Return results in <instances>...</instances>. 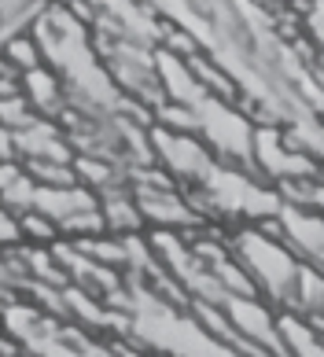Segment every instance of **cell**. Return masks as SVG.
Wrapping results in <instances>:
<instances>
[{
  "label": "cell",
  "mask_w": 324,
  "mask_h": 357,
  "mask_svg": "<svg viewBox=\"0 0 324 357\" xmlns=\"http://www.w3.org/2000/svg\"><path fill=\"white\" fill-rule=\"evenodd\" d=\"M288 232H291V240L299 243V250H306V255L324 269V225L309 221V218H288Z\"/></svg>",
  "instance_id": "7a4b0ae2"
},
{
  "label": "cell",
  "mask_w": 324,
  "mask_h": 357,
  "mask_svg": "<svg viewBox=\"0 0 324 357\" xmlns=\"http://www.w3.org/2000/svg\"><path fill=\"white\" fill-rule=\"evenodd\" d=\"M280 335L291 357H324V332L299 317H280Z\"/></svg>",
  "instance_id": "6da1fadb"
}]
</instances>
